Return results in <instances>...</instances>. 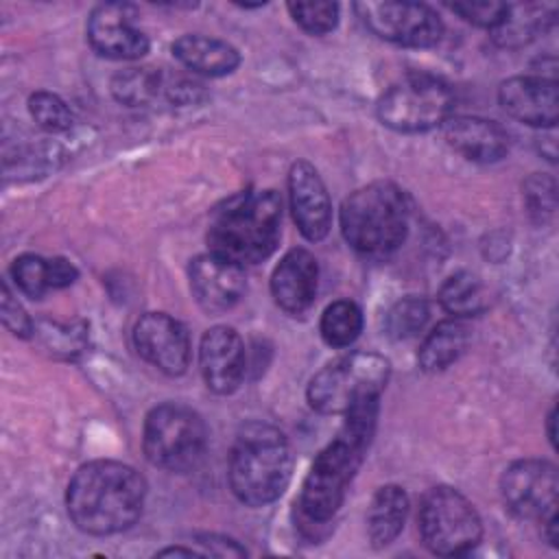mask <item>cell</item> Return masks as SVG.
Segmentation results:
<instances>
[{
    "label": "cell",
    "mask_w": 559,
    "mask_h": 559,
    "mask_svg": "<svg viewBox=\"0 0 559 559\" xmlns=\"http://www.w3.org/2000/svg\"><path fill=\"white\" fill-rule=\"evenodd\" d=\"M341 229L352 249L382 258L395 251L408 231V203L389 181H373L352 192L341 207Z\"/></svg>",
    "instance_id": "5b68a950"
},
{
    "label": "cell",
    "mask_w": 559,
    "mask_h": 559,
    "mask_svg": "<svg viewBox=\"0 0 559 559\" xmlns=\"http://www.w3.org/2000/svg\"><path fill=\"white\" fill-rule=\"evenodd\" d=\"M205 445L207 430L201 415L183 404H159L144 419L142 448L155 467L188 472L199 465Z\"/></svg>",
    "instance_id": "52a82bcc"
},
{
    "label": "cell",
    "mask_w": 559,
    "mask_h": 559,
    "mask_svg": "<svg viewBox=\"0 0 559 559\" xmlns=\"http://www.w3.org/2000/svg\"><path fill=\"white\" fill-rule=\"evenodd\" d=\"M293 474L290 445L269 424L245 426L229 454V487L249 507H264L282 496Z\"/></svg>",
    "instance_id": "277c9868"
},
{
    "label": "cell",
    "mask_w": 559,
    "mask_h": 559,
    "mask_svg": "<svg viewBox=\"0 0 559 559\" xmlns=\"http://www.w3.org/2000/svg\"><path fill=\"white\" fill-rule=\"evenodd\" d=\"M168 79L155 68H129L111 81L114 96L129 107L153 103L159 94H166Z\"/></svg>",
    "instance_id": "cb8c5ba5"
},
{
    "label": "cell",
    "mask_w": 559,
    "mask_h": 559,
    "mask_svg": "<svg viewBox=\"0 0 559 559\" xmlns=\"http://www.w3.org/2000/svg\"><path fill=\"white\" fill-rule=\"evenodd\" d=\"M288 11H290L293 20L306 33H312V35L330 33L338 22V4L336 2H323V0L290 2Z\"/></svg>",
    "instance_id": "f546056e"
},
{
    "label": "cell",
    "mask_w": 559,
    "mask_h": 559,
    "mask_svg": "<svg viewBox=\"0 0 559 559\" xmlns=\"http://www.w3.org/2000/svg\"><path fill=\"white\" fill-rule=\"evenodd\" d=\"M11 277L15 286L31 299H39L44 293L52 288V275H50V260L24 253L13 260L11 264Z\"/></svg>",
    "instance_id": "484cf974"
},
{
    "label": "cell",
    "mask_w": 559,
    "mask_h": 559,
    "mask_svg": "<svg viewBox=\"0 0 559 559\" xmlns=\"http://www.w3.org/2000/svg\"><path fill=\"white\" fill-rule=\"evenodd\" d=\"M450 9L454 13H459L463 20L472 22L474 26H483V28L493 31L502 22L509 4L483 0V2H454V4H450Z\"/></svg>",
    "instance_id": "4dcf8cb0"
},
{
    "label": "cell",
    "mask_w": 559,
    "mask_h": 559,
    "mask_svg": "<svg viewBox=\"0 0 559 559\" xmlns=\"http://www.w3.org/2000/svg\"><path fill=\"white\" fill-rule=\"evenodd\" d=\"M356 11L371 33L400 46L428 48L443 33L437 11L421 2H358Z\"/></svg>",
    "instance_id": "30bf717a"
},
{
    "label": "cell",
    "mask_w": 559,
    "mask_h": 559,
    "mask_svg": "<svg viewBox=\"0 0 559 559\" xmlns=\"http://www.w3.org/2000/svg\"><path fill=\"white\" fill-rule=\"evenodd\" d=\"M408 511V498L402 487H380L367 511V535L376 548L389 546L402 531Z\"/></svg>",
    "instance_id": "44dd1931"
},
{
    "label": "cell",
    "mask_w": 559,
    "mask_h": 559,
    "mask_svg": "<svg viewBox=\"0 0 559 559\" xmlns=\"http://www.w3.org/2000/svg\"><path fill=\"white\" fill-rule=\"evenodd\" d=\"M133 343L146 362L168 376H179L188 369L190 336L166 312H146L133 328Z\"/></svg>",
    "instance_id": "4fadbf2b"
},
{
    "label": "cell",
    "mask_w": 559,
    "mask_h": 559,
    "mask_svg": "<svg viewBox=\"0 0 559 559\" xmlns=\"http://www.w3.org/2000/svg\"><path fill=\"white\" fill-rule=\"evenodd\" d=\"M389 380V360L371 352H352L328 362L308 384V402L325 415H345L362 400L380 397Z\"/></svg>",
    "instance_id": "8992f818"
},
{
    "label": "cell",
    "mask_w": 559,
    "mask_h": 559,
    "mask_svg": "<svg viewBox=\"0 0 559 559\" xmlns=\"http://www.w3.org/2000/svg\"><path fill=\"white\" fill-rule=\"evenodd\" d=\"M557 467L542 459H522L509 465L500 480L507 509L526 520H546L557 513Z\"/></svg>",
    "instance_id": "8fae6325"
},
{
    "label": "cell",
    "mask_w": 559,
    "mask_h": 559,
    "mask_svg": "<svg viewBox=\"0 0 559 559\" xmlns=\"http://www.w3.org/2000/svg\"><path fill=\"white\" fill-rule=\"evenodd\" d=\"M454 96L445 81L432 74H408L393 83L378 100V118L402 133H419L443 124L452 116Z\"/></svg>",
    "instance_id": "ba28073f"
},
{
    "label": "cell",
    "mask_w": 559,
    "mask_h": 559,
    "mask_svg": "<svg viewBox=\"0 0 559 559\" xmlns=\"http://www.w3.org/2000/svg\"><path fill=\"white\" fill-rule=\"evenodd\" d=\"M166 555H186V557H190V555H197V552L188 550V548H166V550H159V557H166Z\"/></svg>",
    "instance_id": "836d02e7"
},
{
    "label": "cell",
    "mask_w": 559,
    "mask_h": 559,
    "mask_svg": "<svg viewBox=\"0 0 559 559\" xmlns=\"http://www.w3.org/2000/svg\"><path fill=\"white\" fill-rule=\"evenodd\" d=\"M539 26L544 28V17H539L537 7H511L507 9L502 22L493 28V37L502 46H518L528 41Z\"/></svg>",
    "instance_id": "4316f807"
},
{
    "label": "cell",
    "mask_w": 559,
    "mask_h": 559,
    "mask_svg": "<svg viewBox=\"0 0 559 559\" xmlns=\"http://www.w3.org/2000/svg\"><path fill=\"white\" fill-rule=\"evenodd\" d=\"M190 290L205 312L234 308L245 293L242 266L218 253H203L190 262Z\"/></svg>",
    "instance_id": "5bb4252c"
},
{
    "label": "cell",
    "mask_w": 559,
    "mask_h": 559,
    "mask_svg": "<svg viewBox=\"0 0 559 559\" xmlns=\"http://www.w3.org/2000/svg\"><path fill=\"white\" fill-rule=\"evenodd\" d=\"M0 312H2V323L4 328L20 336V338H28L33 334V321L28 319V314L24 312V308L17 304V299H13L11 290L7 284H2V304H0Z\"/></svg>",
    "instance_id": "1f68e13d"
},
{
    "label": "cell",
    "mask_w": 559,
    "mask_h": 559,
    "mask_svg": "<svg viewBox=\"0 0 559 559\" xmlns=\"http://www.w3.org/2000/svg\"><path fill=\"white\" fill-rule=\"evenodd\" d=\"M146 483L120 461H90L68 483L66 507L76 528L90 535L120 533L140 518Z\"/></svg>",
    "instance_id": "7a4b0ae2"
},
{
    "label": "cell",
    "mask_w": 559,
    "mask_h": 559,
    "mask_svg": "<svg viewBox=\"0 0 559 559\" xmlns=\"http://www.w3.org/2000/svg\"><path fill=\"white\" fill-rule=\"evenodd\" d=\"M282 231V199L275 190H249L225 201L212 216L207 245L212 253L245 264L266 260Z\"/></svg>",
    "instance_id": "3957f363"
},
{
    "label": "cell",
    "mask_w": 559,
    "mask_h": 559,
    "mask_svg": "<svg viewBox=\"0 0 559 559\" xmlns=\"http://www.w3.org/2000/svg\"><path fill=\"white\" fill-rule=\"evenodd\" d=\"M319 328L323 341L330 347H347L358 338L362 330V312L354 301H334L325 308Z\"/></svg>",
    "instance_id": "d4e9b609"
},
{
    "label": "cell",
    "mask_w": 559,
    "mask_h": 559,
    "mask_svg": "<svg viewBox=\"0 0 559 559\" xmlns=\"http://www.w3.org/2000/svg\"><path fill=\"white\" fill-rule=\"evenodd\" d=\"M526 203L531 207V212L539 214L542 212H552L555 210V183L552 179H546V177H531L526 181Z\"/></svg>",
    "instance_id": "d6a6232c"
},
{
    "label": "cell",
    "mask_w": 559,
    "mask_h": 559,
    "mask_svg": "<svg viewBox=\"0 0 559 559\" xmlns=\"http://www.w3.org/2000/svg\"><path fill=\"white\" fill-rule=\"evenodd\" d=\"M28 111H31L33 120L50 133L68 131L74 120L70 107L52 92H35L28 98Z\"/></svg>",
    "instance_id": "f1b7e54d"
},
{
    "label": "cell",
    "mask_w": 559,
    "mask_h": 559,
    "mask_svg": "<svg viewBox=\"0 0 559 559\" xmlns=\"http://www.w3.org/2000/svg\"><path fill=\"white\" fill-rule=\"evenodd\" d=\"M288 194L293 218L304 238L317 242L325 238L332 223V205L323 179L308 162H295L288 173Z\"/></svg>",
    "instance_id": "2e32d148"
},
{
    "label": "cell",
    "mask_w": 559,
    "mask_h": 559,
    "mask_svg": "<svg viewBox=\"0 0 559 559\" xmlns=\"http://www.w3.org/2000/svg\"><path fill=\"white\" fill-rule=\"evenodd\" d=\"M319 266L310 251L290 249L273 269L271 295L288 314H301L310 308L317 293Z\"/></svg>",
    "instance_id": "ac0fdd59"
},
{
    "label": "cell",
    "mask_w": 559,
    "mask_h": 559,
    "mask_svg": "<svg viewBox=\"0 0 559 559\" xmlns=\"http://www.w3.org/2000/svg\"><path fill=\"white\" fill-rule=\"evenodd\" d=\"M419 535L430 552L456 557L480 542L483 524L463 493L452 487H432L421 498Z\"/></svg>",
    "instance_id": "9c48e42d"
},
{
    "label": "cell",
    "mask_w": 559,
    "mask_h": 559,
    "mask_svg": "<svg viewBox=\"0 0 559 559\" xmlns=\"http://www.w3.org/2000/svg\"><path fill=\"white\" fill-rule=\"evenodd\" d=\"M439 301L443 310L450 312L454 319H463L485 310L487 293L476 275L467 271H459L441 284Z\"/></svg>",
    "instance_id": "603a6c76"
},
{
    "label": "cell",
    "mask_w": 559,
    "mask_h": 559,
    "mask_svg": "<svg viewBox=\"0 0 559 559\" xmlns=\"http://www.w3.org/2000/svg\"><path fill=\"white\" fill-rule=\"evenodd\" d=\"M378 400L380 397H369L352 406L345 413L336 437L312 461L297 502L299 513L308 524L321 526L330 522L343 504L345 491L371 443Z\"/></svg>",
    "instance_id": "6da1fadb"
},
{
    "label": "cell",
    "mask_w": 559,
    "mask_h": 559,
    "mask_svg": "<svg viewBox=\"0 0 559 559\" xmlns=\"http://www.w3.org/2000/svg\"><path fill=\"white\" fill-rule=\"evenodd\" d=\"M135 17L127 2L98 4L87 20L90 46L107 59H140L148 52V37L135 26Z\"/></svg>",
    "instance_id": "7c38bea8"
},
{
    "label": "cell",
    "mask_w": 559,
    "mask_h": 559,
    "mask_svg": "<svg viewBox=\"0 0 559 559\" xmlns=\"http://www.w3.org/2000/svg\"><path fill=\"white\" fill-rule=\"evenodd\" d=\"M445 142L472 162H498L509 151V133L480 116H450L443 122Z\"/></svg>",
    "instance_id": "d6986e66"
},
{
    "label": "cell",
    "mask_w": 559,
    "mask_h": 559,
    "mask_svg": "<svg viewBox=\"0 0 559 559\" xmlns=\"http://www.w3.org/2000/svg\"><path fill=\"white\" fill-rule=\"evenodd\" d=\"M469 343V330L461 319L441 321L424 338L417 360L424 371H441L459 360Z\"/></svg>",
    "instance_id": "7402d4cb"
},
{
    "label": "cell",
    "mask_w": 559,
    "mask_h": 559,
    "mask_svg": "<svg viewBox=\"0 0 559 559\" xmlns=\"http://www.w3.org/2000/svg\"><path fill=\"white\" fill-rule=\"evenodd\" d=\"M498 100L502 109L531 127L550 129L559 116L557 81L548 76H513L500 83Z\"/></svg>",
    "instance_id": "9a60e30c"
},
{
    "label": "cell",
    "mask_w": 559,
    "mask_h": 559,
    "mask_svg": "<svg viewBox=\"0 0 559 559\" xmlns=\"http://www.w3.org/2000/svg\"><path fill=\"white\" fill-rule=\"evenodd\" d=\"M173 55L190 72L203 76L231 74L240 63V55L231 44L216 37L192 33L181 35L173 41Z\"/></svg>",
    "instance_id": "ffe728a7"
},
{
    "label": "cell",
    "mask_w": 559,
    "mask_h": 559,
    "mask_svg": "<svg viewBox=\"0 0 559 559\" xmlns=\"http://www.w3.org/2000/svg\"><path fill=\"white\" fill-rule=\"evenodd\" d=\"M199 365L207 389L214 393H231L245 376V345L229 325L210 328L199 347Z\"/></svg>",
    "instance_id": "e0dca14e"
},
{
    "label": "cell",
    "mask_w": 559,
    "mask_h": 559,
    "mask_svg": "<svg viewBox=\"0 0 559 559\" xmlns=\"http://www.w3.org/2000/svg\"><path fill=\"white\" fill-rule=\"evenodd\" d=\"M428 314V304L421 297H404L389 310L386 330L393 338H411L424 330Z\"/></svg>",
    "instance_id": "83f0119b"
}]
</instances>
